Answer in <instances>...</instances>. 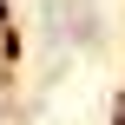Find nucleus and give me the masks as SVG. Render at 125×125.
<instances>
[{"mask_svg": "<svg viewBox=\"0 0 125 125\" xmlns=\"http://www.w3.org/2000/svg\"><path fill=\"white\" fill-rule=\"evenodd\" d=\"M20 66V26H0V73Z\"/></svg>", "mask_w": 125, "mask_h": 125, "instance_id": "nucleus-1", "label": "nucleus"}, {"mask_svg": "<svg viewBox=\"0 0 125 125\" xmlns=\"http://www.w3.org/2000/svg\"><path fill=\"white\" fill-rule=\"evenodd\" d=\"M0 26H13V0H0Z\"/></svg>", "mask_w": 125, "mask_h": 125, "instance_id": "nucleus-2", "label": "nucleus"}, {"mask_svg": "<svg viewBox=\"0 0 125 125\" xmlns=\"http://www.w3.org/2000/svg\"><path fill=\"white\" fill-rule=\"evenodd\" d=\"M112 125H125V92H119V105H112Z\"/></svg>", "mask_w": 125, "mask_h": 125, "instance_id": "nucleus-3", "label": "nucleus"}]
</instances>
